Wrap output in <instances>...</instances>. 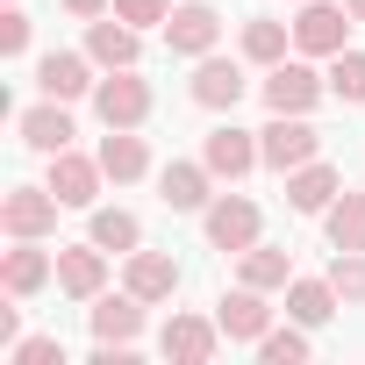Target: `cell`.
I'll return each instance as SVG.
<instances>
[{
  "instance_id": "3",
  "label": "cell",
  "mask_w": 365,
  "mask_h": 365,
  "mask_svg": "<svg viewBox=\"0 0 365 365\" xmlns=\"http://www.w3.org/2000/svg\"><path fill=\"white\" fill-rule=\"evenodd\" d=\"M93 115H101L108 129H136V122L150 115V86L122 65L115 79H101V86H93Z\"/></svg>"
},
{
  "instance_id": "7",
  "label": "cell",
  "mask_w": 365,
  "mask_h": 365,
  "mask_svg": "<svg viewBox=\"0 0 365 365\" xmlns=\"http://www.w3.org/2000/svg\"><path fill=\"white\" fill-rule=\"evenodd\" d=\"M322 86H329V79H315L308 65H287V58H279L272 79H265V108H272V115H308V108L322 101Z\"/></svg>"
},
{
  "instance_id": "22",
  "label": "cell",
  "mask_w": 365,
  "mask_h": 365,
  "mask_svg": "<svg viewBox=\"0 0 365 365\" xmlns=\"http://www.w3.org/2000/svg\"><path fill=\"white\" fill-rule=\"evenodd\" d=\"M36 86H43V101H79L93 79H86V58H72V51H51V58L36 65Z\"/></svg>"
},
{
  "instance_id": "14",
  "label": "cell",
  "mask_w": 365,
  "mask_h": 365,
  "mask_svg": "<svg viewBox=\"0 0 365 365\" xmlns=\"http://www.w3.org/2000/svg\"><path fill=\"white\" fill-rule=\"evenodd\" d=\"M201 158H208V172H215V179H244L251 165H265V158H258V143H251V129H237V122H222V129L208 136V150H201Z\"/></svg>"
},
{
  "instance_id": "4",
  "label": "cell",
  "mask_w": 365,
  "mask_h": 365,
  "mask_svg": "<svg viewBox=\"0 0 365 365\" xmlns=\"http://www.w3.org/2000/svg\"><path fill=\"white\" fill-rule=\"evenodd\" d=\"M344 29H351V8H329V0H301L294 43H301L308 58H336V51H344Z\"/></svg>"
},
{
  "instance_id": "13",
  "label": "cell",
  "mask_w": 365,
  "mask_h": 365,
  "mask_svg": "<svg viewBox=\"0 0 365 365\" xmlns=\"http://www.w3.org/2000/svg\"><path fill=\"white\" fill-rule=\"evenodd\" d=\"M58 287H65L72 301H93V294L108 287V251H101V244H72V251H58Z\"/></svg>"
},
{
  "instance_id": "33",
  "label": "cell",
  "mask_w": 365,
  "mask_h": 365,
  "mask_svg": "<svg viewBox=\"0 0 365 365\" xmlns=\"http://www.w3.org/2000/svg\"><path fill=\"white\" fill-rule=\"evenodd\" d=\"M0 51H8V58H22V51H29V15H22V8L0 15Z\"/></svg>"
},
{
  "instance_id": "29",
  "label": "cell",
  "mask_w": 365,
  "mask_h": 365,
  "mask_svg": "<svg viewBox=\"0 0 365 365\" xmlns=\"http://www.w3.org/2000/svg\"><path fill=\"white\" fill-rule=\"evenodd\" d=\"M258 358H265V365H301V358H308V336H301V329H265V336H258Z\"/></svg>"
},
{
  "instance_id": "9",
  "label": "cell",
  "mask_w": 365,
  "mask_h": 365,
  "mask_svg": "<svg viewBox=\"0 0 365 365\" xmlns=\"http://www.w3.org/2000/svg\"><path fill=\"white\" fill-rule=\"evenodd\" d=\"M101 158H79V150H58L51 158V194L65 201V208H93V194H101Z\"/></svg>"
},
{
  "instance_id": "11",
  "label": "cell",
  "mask_w": 365,
  "mask_h": 365,
  "mask_svg": "<svg viewBox=\"0 0 365 365\" xmlns=\"http://www.w3.org/2000/svg\"><path fill=\"white\" fill-rule=\"evenodd\" d=\"M51 272H58V258H51V251H36V237H15V251L0 258V287H8L15 301H22V294H43V287H51Z\"/></svg>"
},
{
  "instance_id": "19",
  "label": "cell",
  "mask_w": 365,
  "mask_h": 365,
  "mask_svg": "<svg viewBox=\"0 0 365 365\" xmlns=\"http://www.w3.org/2000/svg\"><path fill=\"white\" fill-rule=\"evenodd\" d=\"M329 201H336V172H329V165H315V158H308V165H294V172H287V208L322 215Z\"/></svg>"
},
{
  "instance_id": "23",
  "label": "cell",
  "mask_w": 365,
  "mask_h": 365,
  "mask_svg": "<svg viewBox=\"0 0 365 365\" xmlns=\"http://www.w3.org/2000/svg\"><path fill=\"white\" fill-rule=\"evenodd\" d=\"M136 329H143V301L136 294H122V301H101L93 294V336L101 344H136Z\"/></svg>"
},
{
  "instance_id": "31",
  "label": "cell",
  "mask_w": 365,
  "mask_h": 365,
  "mask_svg": "<svg viewBox=\"0 0 365 365\" xmlns=\"http://www.w3.org/2000/svg\"><path fill=\"white\" fill-rule=\"evenodd\" d=\"M115 15H122L129 29H165V15H172V0H115Z\"/></svg>"
},
{
  "instance_id": "35",
  "label": "cell",
  "mask_w": 365,
  "mask_h": 365,
  "mask_svg": "<svg viewBox=\"0 0 365 365\" xmlns=\"http://www.w3.org/2000/svg\"><path fill=\"white\" fill-rule=\"evenodd\" d=\"M344 8H351V22H365V0H344Z\"/></svg>"
},
{
  "instance_id": "27",
  "label": "cell",
  "mask_w": 365,
  "mask_h": 365,
  "mask_svg": "<svg viewBox=\"0 0 365 365\" xmlns=\"http://www.w3.org/2000/svg\"><path fill=\"white\" fill-rule=\"evenodd\" d=\"M244 58H251V65H279V58H287V22H265V15L244 22Z\"/></svg>"
},
{
  "instance_id": "6",
  "label": "cell",
  "mask_w": 365,
  "mask_h": 365,
  "mask_svg": "<svg viewBox=\"0 0 365 365\" xmlns=\"http://www.w3.org/2000/svg\"><path fill=\"white\" fill-rule=\"evenodd\" d=\"M201 215H208V244H215V251H251V244H258V208H251L244 194H222V201H208Z\"/></svg>"
},
{
  "instance_id": "16",
  "label": "cell",
  "mask_w": 365,
  "mask_h": 365,
  "mask_svg": "<svg viewBox=\"0 0 365 365\" xmlns=\"http://www.w3.org/2000/svg\"><path fill=\"white\" fill-rule=\"evenodd\" d=\"M136 51H143V43H136V29H129L122 15H115V22H86V58H93V65L122 72V65H136Z\"/></svg>"
},
{
  "instance_id": "2",
  "label": "cell",
  "mask_w": 365,
  "mask_h": 365,
  "mask_svg": "<svg viewBox=\"0 0 365 365\" xmlns=\"http://www.w3.org/2000/svg\"><path fill=\"white\" fill-rule=\"evenodd\" d=\"M58 208H65V201H58L51 187H15L8 201H0V230H8V237H36V244H43V237L58 230Z\"/></svg>"
},
{
  "instance_id": "12",
  "label": "cell",
  "mask_w": 365,
  "mask_h": 365,
  "mask_svg": "<svg viewBox=\"0 0 365 365\" xmlns=\"http://www.w3.org/2000/svg\"><path fill=\"white\" fill-rule=\"evenodd\" d=\"M15 129H22V143H29V150H43V158L72 150V115H65V101H43V108H22V115H15Z\"/></svg>"
},
{
  "instance_id": "8",
  "label": "cell",
  "mask_w": 365,
  "mask_h": 365,
  "mask_svg": "<svg viewBox=\"0 0 365 365\" xmlns=\"http://www.w3.org/2000/svg\"><path fill=\"white\" fill-rule=\"evenodd\" d=\"M215 322H222V336H230V344H258V336L272 329V308H265V287H237V294H222Z\"/></svg>"
},
{
  "instance_id": "26",
  "label": "cell",
  "mask_w": 365,
  "mask_h": 365,
  "mask_svg": "<svg viewBox=\"0 0 365 365\" xmlns=\"http://www.w3.org/2000/svg\"><path fill=\"white\" fill-rule=\"evenodd\" d=\"M93 244H101V251H136V244H143V222H136L129 208H101V215H93Z\"/></svg>"
},
{
  "instance_id": "30",
  "label": "cell",
  "mask_w": 365,
  "mask_h": 365,
  "mask_svg": "<svg viewBox=\"0 0 365 365\" xmlns=\"http://www.w3.org/2000/svg\"><path fill=\"white\" fill-rule=\"evenodd\" d=\"M329 287H336L344 301H365V251H336V258H329Z\"/></svg>"
},
{
  "instance_id": "20",
  "label": "cell",
  "mask_w": 365,
  "mask_h": 365,
  "mask_svg": "<svg viewBox=\"0 0 365 365\" xmlns=\"http://www.w3.org/2000/svg\"><path fill=\"white\" fill-rule=\"evenodd\" d=\"M101 172L115 179V187L143 179V172H150V150H143V136H129V129H108V136H101Z\"/></svg>"
},
{
  "instance_id": "32",
  "label": "cell",
  "mask_w": 365,
  "mask_h": 365,
  "mask_svg": "<svg viewBox=\"0 0 365 365\" xmlns=\"http://www.w3.org/2000/svg\"><path fill=\"white\" fill-rule=\"evenodd\" d=\"M15 365H65V344L58 336H29V344H15Z\"/></svg>"
},
{
  "instance_id": "5",
  "label": "cell",
  "mask_w": 365,
  "mask_h": 365,
  "mask_svg": "<svg viewBox=\"0 0 365 365\" xmlns=\"http://www.w3.org/2000/svg\"><path fill=\"white\" fill-rule=\"evenodd\" d=\"M215 36H222V22H215L208 0H187V8H172V15H165V43H172L179 58H208Z\"/></svg>"
},
{
  "instance_id": "10",
  "label": "cell",
  "mask_w": 365,
  "mask_h": 365,
  "mask_svg": "<svg viewBox=\"0 0 365 365\" xmlns=\"http://www.w3.org/2000/svg\"><path fill=\"white\" fill-rule=\"evenodd\" d=\"M215 336H222V322L172 315V322H165V336H158V351H165L172 365H208V358H215Z\"/></svg>"
},
{
  "instance_id": "1",
  "label": "cell",
  "mask_w": 365,
  "mask_h": 365,
  "mask_svg": "<svg viewBox=\"0 0 365 365\" xmlns=\"http://www.w3.org/2000/svg\"><path fill=\"white\" fill-rule=\"evenodd\" d=\"M322 150V136L301 122V115H272L265 129H258V158L272 165V172H294V165H308Z\"/></svg>"
},
{
  "instance_id": "18",
  "label": "cell",
  "mask_w": 365,
  "mask_h": 365,
  "mask_svg": "<svg viewBox=\"0 0 365 365\" xmlns=\"http://www.w3.org/2000/svg\"><path fill=\"white\" fill-rule=\"evenodd\" d=\"M129 294L136 301H172L179 294V265L165 251H129Z\"/></svg>"
},
{
  "instance_id": "21",
  "label": "cell",
  "mask_w": 365,
  "mask_h": 365,
  "mask_svg": "<svg viewBox=\"0 0 365 365\" xmlns=\"http://www.w3.org/2000/svg\"><path fill=\"white\" fill-rule=\"evenodd\" d=\"M336 301H344V294H336L329 279H287V315H294L301 329H322V322L336 315Z\"/></svg>"
},
{
  "instance_id": "15",
  "label": "cell",
  "mask_w": 365,
  "mask_h": 365,
  "mask_svg": "<svg viewBox=\"0 0 365 365\" xmlns=\"http://www.w3.org/2000/svg\"><path fill=\"white\" fill-rule=\"evenodd\" d=\"M208 179H215L208 158H201V165H165V172H158V201L194 215V208H208Z\"/></svg>"
},
{
  "instance_id": "25",
  "label": "cell",
  "mask_w": 365,
  "mask_h": 365,
  "mask_svg": "<svg viewBox=\"0 0 365 365\" xmlns=\"http://www.w3.org/2000/svg\"><path fill=\"white\" fill-rule=\"evenodd\" d=\"M287 279H294V258H287V251H272V244H251V251H244V287H265V294H272V287H287Z\"/></svg>"
},
{
  "instance_id": "28",
  "label": "cell",
  "mask_w": 365,
  "mask_h": 365,
  "mask_svg": "<svg viewBox=\"0 0 365 365\" xmlns=\"http://www.w3.org/2000/svg\"><path fill=\"white\" fill-rule=\"evenodd\" d=\"M329 93H336L344 108L365 101V51H336V65H329Z\"/></svg>"
},
{
  "instance_id": "34",
  "label": "cell",
  "mask_w": 365,
  "mask_h": 365,
  "mask_svg": "<svg viewBox=\"0 0 365 365\" xmlns=\"http://www.w3.org/2000/svg\"><path fill=\"white\" fill-rule=\"evenodd\" d=\"M108 8H115V0H65V15H79V22H101Z\"/></svg>"
},
{
  "instance_id": "17",
  "label": "cell",
  "mask_w": 365,
  "mask_h": 365,
  "mask_svg": "<svg viewBox=\"0 0 365 365\" xmlns=\"http://www.w3.org/2000/svg\"><path fill=\"white\" fill-rule=\"evenodd\" d=\"M194 101L201 108H237L244 101V65H230V58H201V72H194Z\"/></svg>"
},
{
  "instance_id": "24",
  "label": "cell",
  "mask_w": 365,
  "mask_h": 365,
  "mask_svg": "<svg viewBox=\"0 0 365 365\" xmlns=\"http://www.w3.org/2000/svg\"><path fill=\"white\" fill-rule=\"evenodd\" d=\"M322 215H329V244L336 251H365V194H336Z\"/></svg>"
}]
</instances>
